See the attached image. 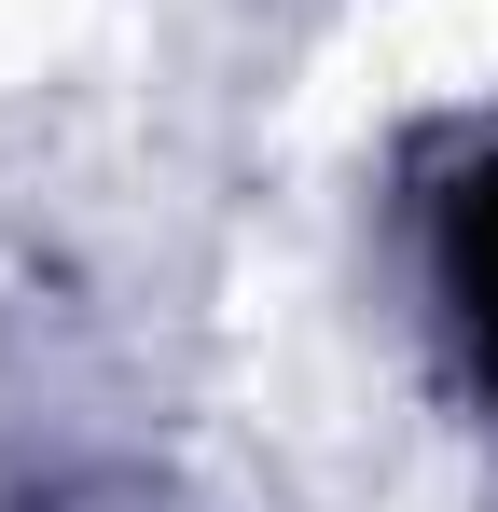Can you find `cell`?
Returning a JSON list of instances; mask_svg holds the SVG:
<instances>
[{"instance_id": "cell-1", "label": "cell", "mask_w": 498, "mask_h": 512, "mask_svg": "<svg viewBox=\"0 0 498 512\" xmlns=\"http://www.w3.org/2000/svg\"><path fill=\"white\" fill-rule=\"evenodd\" d=\"M429 291H443V333H457V374L498 402V139L443 180L429 208Z\"/></svg>"}, {"instance_id": "cell-2", "label": "cell", "mask_w": 498, "mask_h": 512, "mask_svg": "<svg viewBox=\"0 0 498 512\" xmlns=\"http://www.w3.org/2000/svg\"><path fill=\"white\" fill-rule=\"evenodd\" d=\"M56 512H153V499H125V485H111V499H56Z\"/></svg>"}]
</instances>
